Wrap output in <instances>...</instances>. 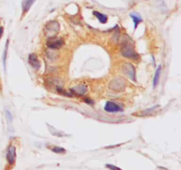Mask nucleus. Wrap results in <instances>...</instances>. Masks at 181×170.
<instances>
[{
  "instance_id": "1",
  "label": "nucleus",
  "mask_w": 181,
  "mask_h": 170,
  "mask_svg": "<svg viewBox=\"0 0 181 170\" xmlns=\"http://www.w3.org/2000/svg\"><path fill=\"white\" fill-rule=\"evenodd\" d=\"M121 54L125 58L133 59V60H138L140 58L139 54L136 53L134 46H132V44L129 43H126L123 44L121 47Z\"/></svg>"
},
{
  "instance_id": "2",
  "label": "nucleus",
  "mask_w": 181,
  "mask_h": 170,
  "mask_svg": "<svg viewBox=\"0 0 181 170\" xmlns=\"http://www.w3.org/2000/svg\"><path fill=\"white\" fill-rule=\"evenodd\" d=\"M59 28H60V26H59V23L58 21H51L45 26V29H44L45 35H46V36H48V38L55 37L59 32Z\"/></svg>"
},
{
  "instance_id": "3",
  "label": "nucleus",
  "mask_w": 181,
  "mask_h": 170,
  "mask_svg": "<svg viewBox=\"0 0 181 170\" xmlns=\"http://www.w3.org/2000/svg\"><path fill=\"white\" fill-rule=\"evenodd\" d=\"M109 88L116 92H121L126 89V81L122 77H116L109 83Z\"/></svg>"
},
{
  "instance_id": "4",
  "label": "nucleus",
  "mask_w": 181,
  "mask_h": 170,
  "mask_svg": "<svg viewBox=\"0 0 181 170\" xmlns=\"http://www.w3.org/2000/svg\"><path fill=\"white\" fill-rule=\"evenodd\" d=\"M123 73L129 77V79L133 80L134 82H136V71L135 67L132 63H124L122 66Z\"/></svg>"
},
{
  "instance_id": "5",
  "label": "nucleus",
  "mask_w": 181,
  "mask_h": 170,
  "mask_svg": "<svg viewBox=\"0 0 181 170\" xmlns=\"http://www.w3.org/2000/svg\"><path fill=\"white\" fill-rule=\"evenodd\" d=\"M88 92V86L86 84H78L70 90V93L72 96L82 97Z\"/></svg>"
},
{
  "instance_id": "6",
  "label": "nucleus",
  "mask_w": 181,
  "mask_h": 170,
  "mask_svg": "<svg viewBox=\"0 0 181 170\" xmlns=\"http://www.w3.org/2000/svg\"><path fill=\"white\" fill-rule=\"evenodd\" d=\"M64 45V40L62 38H57L56 36L52 38H48L47 46L51 50H59Z\"/></svg>"
},
{
  "instance_id": "7",
  "label": "nucleus",
  "mask_w": 181,
  "mask_h": 170,
  "mask_svg": "<svg viewBox=\"0 0 181 170\" xmlns=\"http://www.w3.org/2000/svg\"><path fill=\"white\" fill-rule=\"evenodd\" d=\"M104 110L107 113H115L123 112V108L119 105H117V103H115L114 101H107L104 106Z\"/></svg>"
},
{
  "instance_id": "8",
  "label": "nucleus",
  "mask_w": 181,
  "mask_h": 170,
  "mask_svg": "<svg viewBox=\"0 0 181 170\" xmlns=\"http://www.w3.org/2000/svg\"><path fill=\"white\" fill-rule=\"evenodd\" d=\"M6 159L10 165L14 164L16 160V148L13 145H10L8 147V150L6 153Z\"/></svg>"
},
{
  "instance_id": "9",
  "label": "nucleus",
  "mask_w": 181,
  "mask_h": 170,
  "mask_svg": "<svg viewBox=\"0 0 181 170\" xmlns=\"http://www.w3.org/2000/svg\"><path fill=\"white\" fill-rule=\"evenodd\" d=\"M29 63L36 71L39 70L40 67H41V62H40V60L38 59L37 55L35 54V53L29 54Z\"/></svg>"
},
{
  "instance_id": "10",
  "label": "nucleus",
  "mask_w": 181,
  "mask_h": 170,
  "mask_svg": "<svg viewBox=\"0 0 181 170\" xmlns=\"http://www.w3.org/2000/svg\"><path fill=\"white\" fill-rule=\"evenodd\" d=\"M36 0H23L22 1V17L26 15V13L30 10V8L34 5Z\"/></svg>"
},
{
  "instance_id": "11",
  "label": "nucleus",
  "mask_w": 181,
  "mask_h": 170,
  "mask_svg": "<svg viewBox=\"0 0 181 170\" xmlns=\"http://www.w3.org/2000/svg\"><path fill=\"white\" fill-rule=\"evenodd\" d=\"M161 71H162V66H159L157 68L155 76L153 78V87L154 88H157V86L158 83H159L160 76H161Z\"/></svg>"
},
{
  "instance_id": "12",
  "label": "nucleus",
  "mask_w": 181,
  "mask_h": 170,
  "mask_svg": "<svg viewBox=\"0 0 181 170\" xmlns=\"http://www.w3.org/2000/svg\"><path fill=\"white\" fill-rule=\"evenodd\" d=\"M93 14L98 19V21H99L102 24L107 23V21H108V17H107V15L104 14V13H101V12H96V11L93 12Z\"/></svg>"
},
{
  "instance_id": "13",
  "label": "nucleus",
  "mask_w": 181,
  "mask_h": 170,
  "mask_svg": "<svg viewBox=\"0 0 181 170\" xmlns=\"http://www.w3.org/2000/svg\"><path fill=\"white\" fill-rule=\"evenodd\" d=\"M130 17L132 18V20H133V21L135 23V30H136V28L138 27V25L142 21V19H141V17H140L139 14L135 13V12L130 13Z\"/></svg>"
},
{
  "instance_id": "14",
  "label": "nucleus",
  "mask_w": 181,
  "mask_h": 170,
  "mask_svg": "<svg viewBox=\"0 0 181 170\" xmlns=\"http://www.w3.org/2000/svg\"><path fill=\"white\" fill-rule=\"evenodd\" d=\"M9 39L6 40V46L4 49V53H3V65H4V69L6 70V59H7V53H8V48H9Z\"/></svg>"
},
{
  "instance_id": "15",
  "label": "nucleus",
  "mask_w": 181,
  "mask_h": 170,
  "mask_svg": "<svg viewBox=\"0 0 181 170\" xmlns=\"http://www.w3.org/2000/svg\"><path fill=\"white\" fill-rule=\"evenodd\" d=\"M52 152L56 153H65V150H64V148H62V147H53L52 148Z\"/></svg>"
},
{
  "instance_id": "16",
  "label": "nucleus",
  "mask_w": 181,
  "mask_h": 170,
  "mask_svg": "<svg viewBox=\"0 0 181 170\" xmlns=\"http://www.w3.org/2000/svg\"><path fill=\"white\" fill-rule=\"evenodd\" d=\"M84 102L85 103H87L88 105H89V106H94L95 105V102H94L93 100L91 99H88V98H85L84 99Z\"/></svg>"
},
{
  "instance_id": "17",
  "label": "nucleus",
  "mask_w": 181,
  "mask_h": 170,
  "mask_svg": "<svg viewBox=\"0 0 181 170\" xmlns=\"http://www.w3.org/2000/svg\"><path fill=\"white\" fill-rule=\"evenodd\" d=\"M106 167H107L108 168H110L111 170H121L119 168H117V167H116V166H113V165L107 164L106 165Z\"/></svg>"
},
{
  "instance_id": "18",
  "label": "nucleus",
  "mask_w": 181,
  "mask_h": 170,
  "mask_svg": "<svg viewBox=\"0 0 181 170\" xmlns=\"http://www.w3.org/2000/svg\"><path fill=\"white\" fill-rule=\"evenodd\" d=\"M3 35H4V28L2 26H0V39L2 38Z\"/></svg>"
}]
</instances>
